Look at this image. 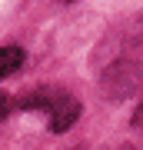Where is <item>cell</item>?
<instances>
[{"label":"cell","instance_id":"7a4b0ae2","mask_svg":"<svg viewBox=\"0 0 143 150\" xmlns=\"http://www.w3.org/2000/svg\"><path fill=\"white\" fill-rule=\"evenodd\" d=\"M80 117V103L73 100L70 93H60V100L50 107V130L53 134H63V130H70Z\"/></svg>","mask_w":143,"mask_h":150},{"label":"cell","instance_id":"277c9868","mask_svg":"<svg viewBox=\"0 0 143 150\" xmlns=\"http://www.w3.org/2000/svg\"><path fill=\"white\" fill-rule=\"evenodd\" d=\"M20 64H23V50L20 47H0V77H10Z\"/></svg>","mask_w":143,"mask_h":150},{"label":"cell","instance_id":"5b68a950","mask_svg":"<svg viewBox=\"0 0 143 150\" xmlns=\"http://www.w3.org/2000/svg\"><path fill=\"white\" fill-rule=\"evenodd\" d=\"M7 110H10V100H7V93H0V120L7 117Z\"/></svg>","mask_w":143,"mask_h":150},{"label":"cell","instance_id":"52a82bcc","mask_svg":"<svg viewBox=\"0 0 143 150\" xmlns=\"http://www.w3.org/2000/svg\"><path fill=\"white\" fill-rule=\"evenodd\" d=\"M63 4H70V0H63Z\"/></svg>","mask_w":143,"mask_h":150},{"label":"cell","instance_id":"8992f818","mask_svg":"<svg viewBox=\"0 0 143 150\" xmlns=\"http://www.w3.org/2000/svg\"><path fill=\"white\" fill-rule=\"evenodd\" d=\"M137 123H143V103H140V110H137Z\"/></svg>","mask_w":143,"mask_h":150},{"label":"cell","instance_id":"3957f363","mask_svg":"<svg viewBox=\"0 0 143 150\" xmlns=\"http://www.w3.org/2000/svg\"><path fill=\"white\" fill-rule=\"evenodd\" d=\"M60 100V90H33L30 97L20 100V110H50Z\"/></svg>","mask_w":143,"mask_h":150},{"label":"cell","instance_id":"6da1fadb","mask_svg":"<svg viewBox=\"0 0 143 150\" xmlns=\"http://www.w3.org/2000/svg\"><path fill=\"white\" fill-rule=\"evenodd\" d=\"M140 87H143V64H137V60H117L103 74L106 97H130Z\"/></svg>","mask_w":143,"mask_h":150}]
</instances>
